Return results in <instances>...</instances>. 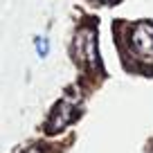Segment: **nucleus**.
<instances>
[{
  "instance_id": "obj_1",
  "label": "nucleus",
  "mask_w": 153,
  "mask_h": 153,
  "mask_svg": "<svg viewBox=\"0 0 153 153\" xmlns=\"http://www.w3.org/2000/svg\"><path fill=\"white\" fill-rule=\"evenodd\" d=\"M72 56L86 68H95L99 70V54H97V34L92 27H81L74 34L72 41Z\"/></svg>"
},
{
  "instance_id": "obj_2",
  "label": "nucleus",
  "mask_w": 153,
  "mask_h": 153,
  "mask_svg": "<svg viewBox=\"0 0 153 153\" xmlns=\"http://www.w3.org/2000/svg\"><path fill=\"white\" fill-rule=\"evenodd\" d=\"M128 48L140 59H153V25L137 23L128 34Z\"/></svg>"
},
{
  "instance_id": "obj_3",
  "label": "nucleus",
  "mask_w": 153,
  "mask_h": 153,
  "mask_svg": "<svg viewBox=\"0 0 153 153\" xmlns=\"http://www.w3.org/2000/svg\"><path fill=\"white\" fill-rule=\"evenodd\" d=\"M72 120H74V104L59 101L52 110V117L48 120V133H61L68 124H72Z\"/></svg>"
},
{
  "instance_id": "obj_4",
  "label": "nucleus",
  "mask_w": 153,
  "mask_h": 153,
  "mask_svg": "<svg viewBox=\"0 0 153 153\" xmlns=\"http://www.w3.org/2000/svg\"><path fill=\"white\" fill-rule=\"evenodd\" d=\"M34 45H36V52H38V56H41V59L48 56V52H50L48 38H43V36H34Z\"/></svg>"
},
{
  "instance_id": "obj_5",
  "label": "nucleus",
  "mask_w": 153,
  "mask_h": 153,
  "mask_svg": "<svg viewBox=\"0 0 153 153\" xmlns=\"http://www.w3.org/2000/svg\"><path fill=\"white\" fill-rule=\"evenodd\" d=\"M27 153H48V151H45V149H29Z\"/></svg>"
},
{
  "instance_id": "obj_6",
  "label": "nucleus",
  "mask_w": 153,
  "mask_h": 153,
  "mask_svg": "<svg viewBox=\"0 0 153 153\" xmlns=\"http://www.w3.org/2000/svg\"><path fill=\"white\" fill-rule=\"evenodd\" d=\"M95 2H113V0H95Z\"/></svg>"
}]
</instances>
